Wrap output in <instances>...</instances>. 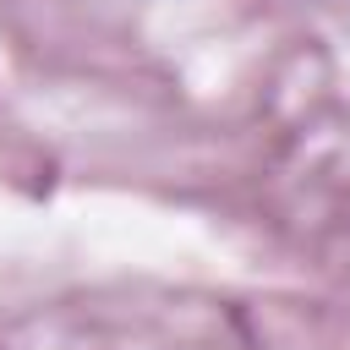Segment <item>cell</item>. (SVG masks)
<instances>
[]
</instances>
